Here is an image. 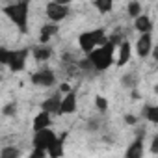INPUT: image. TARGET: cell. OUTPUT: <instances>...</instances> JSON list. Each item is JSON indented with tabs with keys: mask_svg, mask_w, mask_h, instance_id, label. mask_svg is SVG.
Returning a JSON list of instances; mask_svg holds the SVG:
<instances>
[{
	"mask_svg": "<svg viewBox=\"0 0 158 158\" xmlns=\"http://www.w3.org/2000/svg\"><path fill=\"white\" fill-rule=\"evenodd\" d=\"M2 13L19 28L21 34L28 32V21H30V2H28V0L2 6Z\"/></svg>",
	"mask_w": 158,
	"mask_h": 158,
	"instance_id": "6da1fadb",
	"label": "cell"
},
{
	"mask_svg": "<svg viewBox=\"0 0 158 158\" xmlns=\"http://www.w3.org/2000/svg\"><path fill=\"white\" fill-rule=\"evenodd\" d=\"M115 52H117V47H115L114 43L108 41L106 45L99 47L97 50H93V52H91L89 56H86V58H89L93 69L101 73V71L110 69V67L115 63Z\"/></svg>",
	"mask_w": 158,
	"mask_h": 158,
	"instance_id": "7a4b0ae2",
	"label": "cell"
},
{
	"mask_svg": "<svg viewBox=\"0 0 158 158\" xmlns=\"http://www.w3.org/2000/svg\"><path fill=\"white\" fill-rule=\"evenodd\" d=\"M106 43H108V35H106L104 28L88 30V32H82L78 35V47H80V50L86 56H89L93 50H97L99 47H102Z\"/></svg>",
	"mask_w": 158,
	"mask_h": 158,
	"instance_id": "3957f363",
	"label": "cell"
},
{
	"mask_svg": "<svg viewBox=\"0 0 158 158\" xmlns=\"http://www.w3.org/2000/svg\"><path fill=\"white\" fill-rule=\"evenodd\" d=\"M45 15L52 24H60L69 15V4L67 2H47Z\"/></svg>",
	"mask_w": 158,
	"mask_h": 158,
	"instance_id": "277c9868",
	"label": "cell"
},
{
	"mask_svg": "<svg viewBox=\"0 0 158 158\" xmlns=\"http://www.w3.org/2000/svg\"><path fill=\"white\" fill-rule=\"evenodd\" d=\"M30 52H32L30 48H15V50H11V54H10V63H8L10 71H13V73L24 71Z\"/></svg>",
	"mask_w": 158,
	"mask_h": 158,
	"instance_id": "5b68a950",
	"label": "cell"
},
{
	"mask_svg": "<svg viewBox=\"0 0 158 158\" xmlns=\"http://www.w3.org/2000/svg\"><path fill=\"white\" fill-rule=\"evenodd\" d=\"M30 80L34 86H39V88H52L56 86V74L52 69H39L35 71L32 76H30Z\"/></svg>",
	"mask_w": 158,
	"mask_h": 158,
	"instance_id": "8992f818",
	"label": "cell"
},
{
	"mask_svg": "<svg viewBox=\"0 0 158 158\" xmlns=\"http://www.w3.org/2000/svg\"><path fill=\"white\" fill-rule=\"evenodd\" d=\"M58 139L56 132L52 128H47V130H41V132H35L34 134V139H32V145L34 149H41V151H48V147Z\"/></svg>",
	"mask_w": 158,
	"mask_h": 158,
	"instance_id": "52a82bcc",
	"label": "cell"
},
{
	"mask_svg": "<svg viewBox=\"0 0 158 158\" xmlns=\"http://www.w3.org/2000/svg\"><path fill=\"white\" fill-rule=\"evenodd\" d=\"M145 154V143H143V130L138 132V136L134 138V141L128 143L127 151H125V158H143Z\"/></svg>",
	"mask_w": 158,
	"mask_h": 158,
	"instance_id": "ba28073f",
	"label": "cell"
},
{
	"mask_svg": "<svg viewBox=\"0 0 158 158\" xmlns=\"http://www.w3.org/2000/svg\"><path fill=\"white\" fill-rule=\"evenodd\" d=\"M61 101H63V95L60 91H56L54 95H50L48 99H45L41 102V110L48 112L50 115H61Z\"/></svg>",
	"mask_w": 158,
	"mask_h": 158,
	"instance_id": "9c48e42d",
	"label": "cell"
},
{
	"mask_svg": "<svg viewBox=\"0 0 158 158\" xmlns=\"http://www.w3.org/2000/svg\"><path fill=\"white\" fill-rule=\"evenodd\" d=\"M154 48V41H152V34H143L138 37L136 41V54L139 58H149L152 54Z\"/></svg>",
	"mask_w": 158,
	"mask_h": 158,
	"instance_id": "30bf717a",
	"label": "cell"
},
{
	"mask_svg": "<svg viewBox=\"0 0 158 158\" xmlns=\"http://www.w3.org/2000/svg\"><path fill=\"white\" fill-rule=\"evenodd\" d=\"M130 56H132V45L130 41H123L119 47H117V54H115V63L119 67H125L128 61H130Z\"/></svg>",
	"mask_w": 158,
	"mask_h": 158,
	"instance_id": "8fae6325",
	"label": "cell"
},
{
	"mask_svg": "<svg viewBox=\"0 0 158 158\" xmlns=\"http://www.w3.org/2000/svg\"><path fill=\"white\" fill-rule=\"evenodd\" d=\"M76 106H78V97H76V91L73 89L71 93L63 95V101H61V115H71L76 112Z\"/></svg>",
	"mask_w": 158,
	"mask_h": 158,
	"instance_id": "7c38bea8",
	"label": "cell"
},
{
	"mask_svg": "<svg viewBox=\"0 0 158 158\" xmlns=\"http://www.w3.org/2000/svg\"><path fill=\"white\" fill-rule=\"evenodd\" d=\"M52 115L48 114V112H39L35 117H34V123H32V128H34V132H41V130H47V128H50V125H52V119H50Z\"/></svg>",
	"mask_w": 158,
	"mask_h": 158,
	"instance_id": "4fadbf2b",
	"label": "cell"
},
{
	"mask_svg": "<svg viewBox=\"0 0 158 158\" xmlns=\"http://www.w3.org/2000/svg\"><path fill=\"white\" fill-rule=\"evenodd\" d=\"M134 28L139 32V35H143V34H152L154 24L149 15H139L138 19H134Z\"/></svg>",
	"mask_w": 158,
	"mask_h": 158,
	"instance_id": "5bb4252c",
	"label": "cell"
},
{
	"mask_svg": "<svg viewBox=\"0 0 158 158\" xmlns=\"http://www.w3.org/2000/svg\"><path fill=\"white\" fill-rule=\"evenodd\" d=\"M58 30H60L58 24H52V23L43 24L41 30H39V45H48V41L58 34Z\"/></svg>",
	"mask_w": 158,
	"mask_h": 158,
	"instance_id": "9a60e30c",
	"label": "cell"
},
{
	"mask_svg": "<svg viewBox=\"0 0 158 158\" xmlns=\"http://www.w3.org/2000/svg\"><path fill=\"white\" fill-rule=\"evenodd\" d=\"M65 138H67V132H61V136L48 147V158H61L63 156V147H65Z\"/></svg>",
	"mask_w": 158,
	"mask_h": 158,
	"instance_id": "2e32d148",
	"label": "cell"
},
{
	"mask_svg": "<svg viewBox=\"0 0 158 158\" xmlns=\"http://www.w3.org/2000/svg\"><path fill=\"white\" fill-rule=\"evenodd\" d=\"M32 56H34L35 61H47L52 56V48L48 45H35L32 48Z\"/></svg>",
	"mask_w": 158,
	"mask_h": 158,
	"instance_id": "e0dca14e",
	"label": "cell"
},
{
	"mask_svg": "<svg viewBox=\"0 0 158 158\" xmlns=\"http://www.w3.org/2000/svg\"><path fill=\"white\" fill-rule=\"evenodd\" d=\"M141 115H143V119H147L149 123L158 125V104H147V106H143Z\"/></svg>",
	"mask_w": 158,
	"mask_h": 158,
	"instance_id": "ac0fdd59",
	"label": "cell"
},
{
	"mask_svg": "<svg viewBox=\"0 0 158 158\" xmlns=\"http://www.w3.org/2000/svg\"><path fill=\"white\" fill-rule=\"evenodd\" d=\"M93 8L101 13V15H106L114 10V2L112 0H95L93 2Z\"/></svg>",
	"mask_w": 158,
	"mask_h": 158,
	"instance_id": "d6986e66",
	"label": "cell"
},
{
	"mask_svg": "<svg viewBox=\"0 0 158 158\" xmlns=\"http://www.w3.org/2000/svg\"><path fill=\"white\" fill-rule=\"evenodd\" d=\"M127 13H128L132 19H138L139 15H143V13H141V4L138 2V0H130V2L127 4Z\"/></svg>",
	"mask_w": 158,
	"mask_h": 158,
	"instance_id": "ffe728a7",
	"label": "cell"
},
{
	"mask_svg": "<svg viewBox=\"0 0 158 158\" xmlns=\"http://www.w3.org/2000/svg\"><path fill=\"white\" fill-rule=\"evenodd\" d=\"M21 156V149L15 145H8L0 151V158H19Z\"/></svg>",
	"mask_w": 158,
	"mask_h": 158,
	"instance_id": "44dd1931",
	"label": "cell"
},
{
	"mask_svg": "<svg viewBox=\"0 0 158 158\" xmlns=\"http://www.w3.org/2000/svg\"><path fill=\"white\" fill-rule=\"evenodd\" d=\"M121 84L125 88H128V89H136V86H138V76L134 73H128V74H125L121 78Z\"/></svg>",
	"mask_w": 158,
	"mask_h": 158,
	"instance_id": "7402d4cb",
	"label": "cell"
},
{
	"mask_svg": "<svg viewBox=\"0 0 158 158\" xmlns=\"http://www.w3.org/2000/svg\"><path fill=\"white\" fill-rule=\"evenodd\" d=\"M95 106H97V110H99V112H102V114H104V112L108 110V99H106V97H102V95H97V97H95Z\"/></svg>",
	"mask_w": 158,
	"mask_h": 158,
	"instance_id": "603a6c76",
	"label": "cell"
},
{
	"mask_svg": "<svg viewBox=\"0 0 158 158\" xmlns=\"http://www.w3.org/2000/svg\"><path fill=\"white\" fill-rule=\"evenodd\" d=\"M10 54H11L10 48H6V47L0 48V63H2V65H8L10 63Z\"/></svg>",
	"mask_w": 158,
	"mask_h": 158,
	"instance_id": "cb8c5ba5",
	"label": "cell"
},
{
	"mask_svg": "<svg viewBox=\"0 0 158 158\" xmlns=\"http://www.w3.org/2000/svg\"><path fill=\"white\" fill-rule=\"evenodd\" d=\"M28 158H48V152L41 151V149H32V152H30Z\"/></svg>",
	"mask_w": 158,
	"mask_h": 158,
	"instance_id": "d4e9b609",
	"label": "cell"
},
{
	"mask_svg": "<svg viewBox=\"0 0 158 158\" xmlns=\"http://www.w3.org/2000/svg\"><path fill=\"white\" fill-rule=\"evenodd\" d=\"M2 114H4V115H15V114H17V106H15V104H6V106L2 108Z\"/></svg>",
	"mask_w": 158,
	"mask_h": 158,
	"instance_id": "484cf974",
	"label": "cell"
},
{
	"mask_svg": "<svg viewBox=\"0 0 158 158\" xmlns=\"http://www.w3.org/2000/svg\"><path fill=\"white\" fill-rule=\"evenodd\" d=\"M123 119H125V123H127V125H130V127H136V125H138V117H136L134 114H125V117H123Z\"/></svg>",
	"mask_w": 158,
	"mask_h": 158,
	"instance_id": "4316f807",
	"label": "cell"
},
{
	"mask_svg": "<svg viewBox=\"0 0 158 158\" xmlns=\"http://www.w3.org/2000/svg\"><path fill=\"white\" fill-rule=\"evenodd\" d=\"M149 149H151L152 154H158V134L152 136V139H151V147H149Z\"/></svg>",
	"mask_w": 158,
	"mask_h": 158,
	"instance_id": "83f0119b",
	"label": "cell"
},
{
	"mask_svg": "<svg viewBox=\"0 0 158 158\" xmlns=\"http://www.w3.org/2000/svg\"><path fill=\"white\" fill-rule=\"evenodd\" d=\"M58 91H60L61 95H67V93H71V91H73V88H71V86H69L67 82H61V84H60V89H58Z\"/></svg>",
	"mask_w": 158,
	"mask_h": 158,
	"instance_id": "f1b7e54d",
	"label": "cell"
},
{
	"mask_svg": "<svg viewBox=\"0 0 158 158\" xmlns=\"http://www.w3.org/2000/svg\"><path fill=\"white\" fill-rule=\"evenodd\" d=\"M86 127H88V130H97V128H99V121H97V119H89Z\"/></svg>",
	"mask_w": 158,
	"mask_h": 158,
	"instance_id": "f546056e",
	"label": "cell"
},
{
	"mask_svg": "<svg viewBox=\"0 0 158 158\" xmlns=\"http://www.w3.org/2000/svg\"><path fill=\"white\" fill-rule=\"evenodd\" d=\"M151 56H152V60L158 63V43L154 45V48H152V54H151Z\"/></svg>",
	"mask_w": 158,
	"mask_h": 158,
	"instance_id": "4dcf8cb0",
	"label": "cell"
},
{
	"mask_svg": "<svg viewBox=\"0 0 158 158\" xmlns=\"http://www.w3.org/2000/svg\"><path fill=\"white\" fill-rule=\"evenodd\" d=\"M130 95H132V99H139V93H138L136 89H132V91H130Z\"/></svg>",
	"mask_w": 158,
	"mask_h": 158,
	"instance_id": "1f68e13d",
	"label": "cell"
},
{
	"mask_svg": "<svg viewBox=\"0 0 158 158\" xmlns=\"http://www.w3.org/2000/svg\"><path fill=\"white\" fill-rule=\"evenodd\" d=\"M154 93H156V95H158V84H156V86H154Z\"/></svg>",
	"mask_w": 158,
	"mask_h": 158,
	"instance_id": "d6a6232c",
	"label": "cell"
}]
</instances>
